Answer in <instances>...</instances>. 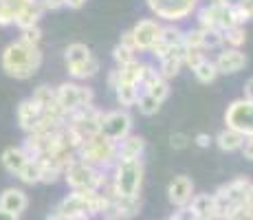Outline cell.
<instances>
[{
    "label": "cell",
    "mask_w": 253,
    "mask_h": 220,
    "mask_svg": "<svg viewBox=\"0 0 253 220\" xmlns=\"http://www.w3.org/2000/svg\"><path fill=\"white\" fill-rule=\"evenodd\" d=\"M108 86L113 88V90H115L117 86H119V77H117V71H115V68L108 73Z\"/></svg>",
    "instance_id": "cell-44"
},
{
    "label": "cell",
    "mask_w": 253,
    "mask_h": 220,
    "mask_svg": "<svg viewBox=\"0 0 253 220\" xmlns=\"http://www.w3.org/2000/svg\"><path fill=\"white\" fill-rule=\"evenodd\" d=\"M242 97H245L247 101H251V104H253V77H249V80H247V84H245V92H242Z\"/></svg>",
    "instance_id": "cell-42"
},
{
    "label": "cell",
    "mask_w": 253,
    "mask_h": 220,
    "mask_svg": "<svg viewBox=\"0 0 253 220\" xmlns=\"http://www.w3.org/2000/svg\"><path fill=\"white\" fill-rule=\"evenodd\" d=\"M80 159H84L86 163L95 165L97 170H110L117 161V143L110 139H106L101 132L88 136L82 141L80 145Z\"/></svg>",
    "instance_id": "cell-5"
},
{
    "label": "cell",
    "mask_w": 253,
    "mask_h": 220,
    "mask_svg": "<svg viewBox=\"0 0 253 220\" xmlns=\"http://www.w3.org/2000/svg\"><path fill=\"white\" fill-rule=\"evenodd\" d=\"M18 40L29 44V46H40L42 42V29L40 24H36V27H27V29H20V36H18Z\"/></svg>",
    "instance_id": "cell-33"
},
{
    "label": "cell",
    "mask_w": 253,
    "mask_h": 220,
    "mask_svg": "<svg viewBox=\"0 0 253 220\" xmlns=\"http://www.w3.org/2000/svg\"><path fill=\"white\" fill-rule=\"evenodd\" d=\"M113 60H115L117 66H126V64L137 60V51L130 46H124V44H117L113 48Z\"/></svg>",
    "instance_id": "cell-31"
},
{
    "label": "cell",
    "mask_w": 253,
    "mask_h": 220,
    "mask_svg": "<svg viewBox=\"0 0 253 220\" xmlns=\"http://www.w3.org/2000/svg\"><path fill=\"white\" fill-rule=\"evenodd\" d=\"M245 212L247 214H253V189H251V194H249V200H247V205H245Z\"/></svg>",
    "instance_id": "cell-48"
},
{
    "label": "cell",
    "mask_w": 253,
    "mask_h": 220,
    "mask_svg": "<svg viewBox=\"0 0 253 220\" xmlns=\"http://www.w3.org/2000/svg\"><path fill=\"white\" fill-rule=\"evenodd\" d=\"M84 4H86V0H64V7H69V9H80Z\"/></svg>",
    "instance_id": "cell-45"
},
{
    "label": "cell",
    "mask_w": 253,
    "mask_h": 220,
    "mask_svg": "<svg viewBox=\"0 0 253 220\" xmlns=\"http://www.w3.org/2000/svg\"><path fill=\"white\" fill-rule=\"evenodd\" d=\"M161 31H163L161 20H157V18H141V20L130 29L137 53H150L152 51L154 44L161 40Z\"/></svg>",
    "instance_id": "cell-12"
},
{
    "label": "cell",
    "mask_w": 253,
    "mask_h": 220,
    "mask_svg": "<svg viewBox=\"0 0 253 220\" xmlns=\"http://www.w3.org/2000/svg\"><path fill=\"white\" fill-rule=\"evenodd\" d=\"M192 198H194V180L189 178V176H185V174L174 176V178L169 180V185H168L169 205L176 207V209H183V207H187V205L192 203Z\"/></svg>",
    "instance_id": "cell-13"
},
{
    "label": "cell",
    "mask_w": 253,
    "mask_h": 220,
    "mask_svg": "<svg viewBox=\"0 0 253 220\" xmlns=\"http://www.w3.org/2000/svg\"><path fill=\"white\" fill-rule=\"evenodd\" d=\"M145 4L157 20L178 24L196 13V9L201 7V0H145Z\"/></svg>",
    "instance_id": "cell-6"
},
{
    "label": "cell",
    "mask_w": 253,
    "mask_h": 220,
    "mask_svg": "<svg viewBox=\"0 0 253 220\" xmlns=\"http://www.w3.org/2000/svg\"><path fill=\"white\" fill-rule=\"evenodd\" d=\"M101 220H106V218H101Z\"/></svg>",
    "instance_id": "cell-53"
},
{
    "label": "cell",
    "mask_w": 253,
    "mask_h": 220,
    "mask_svg": "<svg viewBox=\"0 0 253 220\" xmlns=\"http://www.w3.org/2000/svg\"><path fill=\"white\" fill-rule=\"evenodd\" d=\"M196 22L201 29H209V31H227V29L238 24L233 7L213 2H207L196 9Z\"/></svg>",
    "instance_id": "cell-8"
},
{
    "label": "cell",
    "mask_w": 253,
    "mask_h": 220,
    "mask_svg": "<svg viewBox=\"0 0 253 220\" xmlns=\"http://www.w3.org/2000/svg\"><path fill=\"white\" fill-rule=\"evenodd\" d=\"M92 53H90V46L84 42H73L64 48V62H66V68L71 66H77V64H84L86 60H90Z\"/></svg>",
    "instance_id": "cell-23"
},
{
    "label": "cell",
    "mask_w": 253,
    "mask_h": 220,
    "mask_svg": "<svg viewBox=\"0 0 253 220\" xmlns=\"http://www.w3.org/2000/svg\"><path fill=\"white\" fill-rule=\"evenodd\" d=\"M16 176L24 185H38L40 183V163H38L36 159H29L27 163H24V168Z\"/></svg>",
    "instance_id": "cell-29"
},
{
    "label": "cell",
    "mask_w": 253,
    "mask_h": 220,
    "mask_svg": "<svg viewBox=\"0 0 253 220\" xmlns=\"http://www.w3.org/2000/svg\"><path fill=\"white\" fill-rule=\"evenodd\" d=\"M29 159H31V156H29V152L22 148V145H9V148L2 150V156H0L2 168L7 170L9 174H13V176L24 168V163H27Z\"/></svg>",
    "instance_id": "cell-18"
},
{
    "label": "cell",
    "mask_w": 253,
    "mask_h": 220,
    "mask_svg": "<svg viewBox=\"0 0 253 220\" xmlns=\"http://www.w3.org/2000/svg\"><path fill=\"white\" fill-rule=\"evenodd\" d=\"M245 0H225V4H229V7H238V4H242Z\"/></svg>",
    "instance_id": "cell-49"
},
{
    "label": "cell",
    "mask_w": 253,
    "mask_h": 220,
    "mask_svg": "<svg viewBox=\"0 0 253 220\" xmlns=\"http://www.w3.org/2000/svg\"><path fill=\"white\" fill-rule=\"evenodd\" d=\"M55 104L60 106L66 115L84 108V106L95 104V92L92 88L80 84V82L71 80V82H62L60 86L55 88Z\"/></svg>",
    "instance_id": "cell-7"
},
{
    "label": "cell",
    "mask_w": 253,
    "mask_h": 220,
    "mask_svg": "<svg viewBox=\"0 0 253 220\" xmlns=\"http://www.w3.org/2000/svg\"><path fill=\"white\" fill-rule=\"evenodd\" d=\"M62 178L73 192H104L110 185V170H97L95 165L75 156L64 168Z\"/></svg>",
    "instance_id": "cell-3"
},
{
    "label": "cell",
    "mask_w": 253,
    "mask_h": 220,
    "mask_svg": "<svg viewBox=\"0 0 253 220\" xmlns=\"http://www.w3.org/2000/svg\"><path fill=\"white\" fill-rule=\"evenodd\" d=\"M13 18H16V9L11 4H7L4 0H0V27H11Z\"/></svg>",
    "instance_id": "cell-36"
},
{
    "label": "cell",
    "mask_w": 253,
    "mask_h": 220,
    "mask_svg": "<svg viewBox=\"0 0 253 220\" xmlns=\"http://www.w3.org/2000/svg\"><path fill=\"white\" fill-rule=\"evenodd\" d=\"M213 143H216L222 152H238V150L242 148V143H245V136L231 128H222L213 136Z\"/></svg>",
    "instance_id": "cell-22"
},
{
    "label": "cell",
    "mask_w": 253,
    "mask_h": 220,
    "mask_svg": "<svg viewBox=\"0 0 253 220\" xmlns=\"http://www.w3.org/2000/svg\"><path fill=\"white\" fill-rule=\"evenodd\" d=\"M192 73L201 84H213V82L218 80V75H220L216 64H213V60H209V57H205L196 68H192Z\"/></svg>",
    "instance_id": "cell-27"
},
{
    "label": "cell",
    "mask_w": 253,
    "mask_h": 220,
    "mask_svg": "<svg viewBox=\"0 0 253 220\" xmlns=\"http://www.w3.org/2000/svg\"><path fill=\"white\" fill-rule=\"evenodd\" d=\"M139 92H141V88L134 84H119L115 88V99H117V104H119V108L130 110L132 106H137Z\"/></svg>",
    "instance_id": "cell-25"
},
{
    "label": "cell",
    "mask_w": 253,
    "mask_h": 220,
    "mask_svg": "<svg viewBox=\"0 0 253 220\" xmlns=\"http://www.w3.org/2000/svg\"><path fill=\"white\" fill-rule=\"evenodd\" d=\"M0 220H20V216H16V214H11V212H4V209H0Z\"/></svg>",
    "instance_id": "cell-47"
},
{
    "label": "cell",
    "mask_w": 253,
    "mask_h": 220,
    "mask_svg": "<svg viewBox=\"0 0 253 220\" xmlns=\"http://www.w3.org/2000/svg\"><path fill=\"white\" fill-rule=\"evenodd\" d=\"M161 101L159 99H154L150 92H145V90H141L139 92V99H137V108H139V112L143 117H154L159 110H161Z\"/></svg>",
    "instance_id": "cell-30"
},
{
    "label": "cell",
    "mask_w": 253,
    "mask_h": 220,
    "mask_svg": "<svg viewBox=\"0 0 253 220\" xmlns=\"http://www.w3.org/2000/svg\"><path fill=\"white\" fill-rule=\"evenodd\" d=\"M209 2H213V4H225V0H209Z\"/></svg>",
    "instance_id": "cell-50"
},
{
    "label": "cell",
    "mask_w": 253,
    "mask_h": 220,
    "mask_svg": "<svg viewBox=\"0 0 253 220\" xmlns=\"http://www.w3.org/2000/svg\"><path fill=\"white\" fill-rule=\"evenodd\" d=\"M187 209L198 220H213V212H216L213 194H194V198H192V203L187 205Z\"/></svg>",
    "instance_id": "cell-20"
},
{
    "label": "cell",
    "mask_w": 253,
    "mask_h": 220,
    "mask_svg": "<svg viewBox=\"0 0 253 220\" xmlns=\"http://www.w3.org/2000/svg\"><path fill=\"white\" fill-rule=\"evenodd\" d=\"M251 189L253 180L247 178V176H240V178H233L229 183L220 185L213 194V200H216L213 220H231L240 209H245Z\"/></svg>",
    "instance_id": "cell-2"
},
{
    "label": "cell",
    "mask_w": 253,
    "mask_h": 220,
    "mask_svg": "<svg viewBox=\"0 0 253 220\" xmlns=\"http://www.w3.org/2000/svg\"><path fill=\"white\" fill-rule=\"evenodd\" d=\"M240 152H242V156H245L247 161H253V134L245 136V143H242Z\"/></svg>",
    "instance_id": "cell-39"
},
{
    "label": "cell",
    "mask_w": 253,
    "mask_h": 220,
    "mask_svg": "<svg viewBox=\"0 0 253 220\" xmlns=\"http://www.w3.org/2000/svg\"><path fill=\"white\" fill-rule=\"evenodd\" d=\"M97 73H99V60H97L95 55H92L90 60H86L84 64H77V66L69 68V75L75 82H86V80H90V77H95Z\"/></svg>",
    "instance_id": "cell-26"
},
{
    "label": "cell",
    "mask_w": 253,
    "mask_h": 220,
    "mask_svg": "<svg viewBox=\"0 0 253 220\" xmlns=\"http://www.w3.org/2000/svg\"><path fill=\"white\" fill-rule=\"evenodd\" d=\"M238 7L242 9V13H245L249 20H253V0H245L242 4H238Z\"/></svg>",
    "instance_id": "cell-41"
},
{
    "label": "cell",
    "mask_w": 253,
    "mask_h": 220,
    "mask_svg": "<svg viewBox=\"0 0 253 220\" xmlns=\"http://www.w3.org/2000/svg\"><path fill=\"white\" fill-rule=\"evenodd\" d=\"M225 128L240 132L242 136L253 134V104L245 97L233 99L225 110Z\"/></svg>",
    "instance_id": "cell-11"
},
{
    "label": "cell",
    "mask_w": 253,
    "mask_h": 220,
    "mask_svg": "<svg viewBox=\"0 0 253 220\" xmlns=\"http://www.w3.org/2000/svg\"><path fill=\"white\" fill-rule=\"evenodd\" d=\"M7 4H11L13 9H20L24 7V4H33V2H38V0H4Z\"/></svg>",
    "instance_id": "cell-43"
},
{
    "label": "cell",
    "mask_w": 253,
    "mask_h": 220,
    "mask_svg": "<svg viewBox=\"0 0 253 220\" xmlns=\"http://www.w3.org/2000/svg\"><path fill=\"white\" fill-rule=\"evenodd\" d=\"M36 161L40 163V183L51 185V183H57V180L62 178L64 168L57 165L53 159H48V156H40V159H36Z\"/></svg>",
    "instance_id": "cell-24"
},
{
    "label": "cell",
    "mask_w": 253,
    "mask_h": 220,
    "mask_svg": "<svg viewBox=\"0 0 253 220\" xmlns=\"http://www.w3.org/2000/svg\"><path fill=\"white\" fill-rule=\"evenodd\" d=\"M27 207H29V198L20 187L2 189V194H0V209L11 212V214H16V216H22V214L27 212Z\"/></svg>",
    "instance_id": "cell-16"
},
{
    "label": "cell",
    "mask_w": 253,
    "mask_h": 220,
    "mask_svg": "<svg viewBox=\"0 0 253 220\" xmlns=\"http://www.w3.org/2000/svg\"><path fill=\"white\" fill-rule=\"evenodd\" d=\"M31 99H36L38 104L42 106V110L46 108V106H51L53 101H55V88L53 86H46V84H42V86H38L36 90H33V95H31Z\"/></svg>",
    "instance_id": "cell-32"
},
{
    "label": "cell",
    "mask_w": 253,
    "mask_h": 220,
    "mask_svg": "<svg viewBox=\"0 0 253 220\" xmlns=\"http://www.w3.org/2000/svg\"><path fill=\"white\" fill-rule=\"evenodd\" d=\"M192 143H196L198 148L205 150V148H209V145L213 143V136H211V134H207V132H198V134L192 139Z\"/></svg>",
    "instance_id": "cell-38"
},
{
    "label": "cell",
    "mask_w": 253,
    "mask_h": 220,
    "mask_svg": "<svg viewBox=\"0 0 253 220\" xmlns=\"http://www.w3.org/2000/svg\"><path fill=\"white\" fill-rule=\"evenodd\" d=\"M42 66V48L40 46H29L20 40L9 42L0 53V68L4 75L13 77V80H31Z\"/></svg>",
    "instance_id": "cell-1"
},
{
    "label": "cell",
    "mask_w": 253,
    "mask_h": 220,
    "mask_svg": "<svg viewBox=\"0 0 253 220\" xmlns=\"http://www.w3.org/2000/svg\"><path fill=\"white\" fill-rule=\"evenodd\" d=\"M117 220H130V218H117Z\"/></svg>",
    "instance_id": "cell-51"
},
{
    "label": "cell",
    "mask_w": 253,
    "mask_h": 220,
    "mask_svg": "<svg viewBox=\"0 0 253 220\" xmlns=\"http://www.w3.org/2000/svg\"><path fill=\"white\" fill-rule=\"evenodd\" d=\"M101 117H104V110L97 108L95 104H90V106H84V108L71 112L69 119H66V126H69L71 130H75L77 134H80V139L84 141L99 132Z\"/></svg>",
    "instance_id": "cell-10"
},
{
    "label": "cell",
    "mask_w": 253,
    "mask_h": 220,
    "mask_svg": "<svg viewBox=\"0 0 253 220\" xmlns=\"http://www.w3.org/2000/svg\"><path fill=\"white\" fill-rule=\"evenodd\" d=\"M99 132L106 136V139L119 143L121 139L132 132V115H130L128 108H115V110H104V117H101V126Z\"/></svg>",
    "instance_id": "cell-9"
},
{
    "label": "cell",
    "mask_w": 253,
    "mask_h": 220,
    "mask_svg": "<svg viewBox=\"0 0 253 220\" xmlns=\"http://www.w3.org/2000/svg\"><path fill=\"white\" fill-rule=\"evenodd\" d=\"M42 7L38 2L33 4H24V7L16 9V18H13V24L18 29H27V27H36L40 24V18H42Z\"/></svg>",
    "instance_id": "cell-21"
},
{
    "label": "cell",
    "mask_w": 253,
    "mask_h": 220,
    "mask_svg": "<svg viewBox=\"0 0 253 220\" xmlns=\"http://www.w3.org/2000/svg\"><path fill=\"white\" fill-rule=\"evenodd\" d=\"M249 220H253V214H249Z\"/></svg>",
    "instance_id": "cell-52"
},
{
    "label": "cell",
    "mask_w": 253,
    "mask_h": 220,
    "mask_svg": "<svg viewBox=\"0 0 253 220\" xmlns=\"http://www.w3.org/2000/svg\"><path fill=\"white\" fill-rule=\"evenodd\" d=\"M222 42H225V46H229V48H242L245 46V42H247L245 24H236V27L222 31Z\"/></svg>",
    "instance_id": "cell-28"
},
{
    "label": "cell",
    "mask_w": 253,
    "mask_h": 220,
    "mask_svg": "<svg viewBox=\"0 0 253 220\" xmlns=\"http://www.w3.org/2000/svg\"><path fill=\"white\" fill-rule=\"evenodd\" d=\"M189 143H192V136H189L187 132H172V134H169V145H172V150H185Z\"/></svg>",
    "instance_id": "cell-37"
},
{
    "label": "cell",
    "mask_w": 253,
    "mask_h": 220,
    "mask_svg": "<svg viewBox=\"0 0 253 220\" xmlns=\"http://www.w3.org/2000/svg\"><path fill=\"white\" fill-rule=\"evenodd\" d=\"M46 220H75V218H71V216H66V214H60V212H53V214H48Z\"/></svg>",
    "instance_id": "cell-46"
},
{
    "label": "cell",
    "mask_w": 253,
    "mask_h": 220,
    "mask_svg": "<svg viewBox=\"0 0 253 220\" xmlns=\"http://www.w3.org/2000/svg\"><path fill=\"white\" fill-rule=\"evenodd\" d=\"M145 92H150V95L154 97V99H159L163 104L165 99L169 97V82L168 80H163V82H159V84H154L152 88H148Z\"/></svg>",
    "instance_id": "cell-35"
},
{
    "label": "cell",
    "mask_w": 253,
    "mask_h": 220,
    "mask_svg": "<svg viewBox=\"0 0 253 220\" xmlns=\"http://www.w3.org/2000/svg\"><path fill=\"white\" fill-rule=\"evenodd\" d=\"M145 152V139L130 132L126 139L117 143V159H141Z\"/></svg>",
    "instance_id": "cell-19"
},
{
    "label": "cell",
    "mask_w": 253,
    "mask_h": 220,
    "mask_svg": "<svg viewBox=\"0 0 253 220\" xmlns=\"http://www.w3.org/2000/svg\"><path fill=\"white\" fill-rule=\"evenodd\" d=\"M213 64H216L220 75H236L247 66V55L242 53V48L222 46L220 53L213 57Z\"/></svg>",
    "instance_id": "cell-14"
},
{
    "label": "cell",
    "mask_w": 253,
    "mask_h": 220,
    "mask_svg": "<svg viewBox=\"0 0 253 220\" xmlns=\"http://www.w3.org/2000/svg\"><path fill=\"white\" fill-rule=\"evenodd\" d=\"M40 117H42V106L36 99L27 97V99H22L18 104V126H20V130L24 134H29V132L36 128Z\"/></svg>",
    "instance_id": "cell-15"
},
{
    "label": "cell",
    "mask_w": 253,
    "mask_h": 220,
    "mask_svg": "<svg viewBox=\"0 0 253 220\" xmlns=\"http://www.w3.org/2000/svg\"><path fill=\"white\" fill-rule=\"evenodd\" d=\"M150 66H152V64L141 62L139 57L134 62H130V64H126V66H115L117 77H119V84H134V86L141 88V84H143V77H145V73H148Z\"/></svg>",
    "instance_id": "cell-17"
},
{
    "label": "cell",
    "mask_w": 253,
    "mask_h": 220,
    "mask_svg": "<svg viewBox=\"0 0 253 220\" xmlns=\"http://www.w3.org/2000/svg\"><path fill=\"white\" fill-rule=\"evenodd\" d=\"M145 178L143 159H117L110 168V183H113L115 196L139 198Z\"/></svg>",
    "instance_id": "cell-4"
},
{
    "label": "cell",
    "mask_w": 253,
    "mask_h": 220,
    "mask_svg": "<svg viewBox=\"0 0 253 220\" xmlns=\"http://www.w3.org/2000/svg\"><path fill=\"white\" fill-rule=\"evenodd\" d=\"M205 57H207V51H203V48H187V46H185L183 64L187 68H196L203 60H205Z\"/></svg>",
    "instance_id": "cell-34"
},
{
    "label": "cell",
    "mask_w": 253,
    "mask_h": 220,
    "mask_svg": "<svg viewBox=\"0 0 253 220\" xmlns=\"http://www.w3.org/2000/svg\"><path fill=\"white\" fill-rule=\"evenodd\" d=\"M168 220H198L196 216H194L192 212H189L187 207H183V209H178V212H174L172 216H169Z\"/></svg>",
    "instance_id": "cell-40"
}]
</instances>
